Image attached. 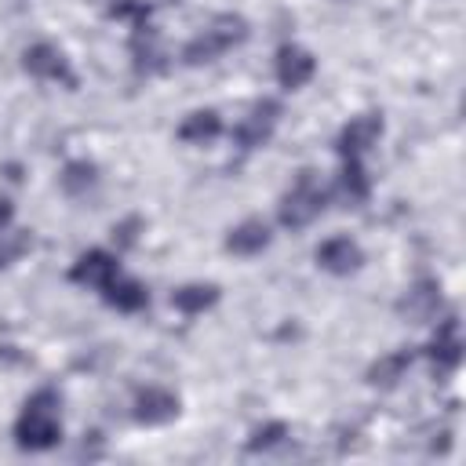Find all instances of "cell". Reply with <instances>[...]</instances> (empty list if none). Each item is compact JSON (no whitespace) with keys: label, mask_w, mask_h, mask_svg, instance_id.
<instances>
[{"label":"cell","mask_w":466,"mask_h":466,"mask_svg":"<svg viewBox=\"0 0 466 466\" xmlns=\"http://www.w3.org/2000/svg\"><path fill=\"white\" fill-rule=\"evenodd\" d=\"M430 357H433V364L444 368V371L459 368V360H462V339H459V324H455V320L441 324L437 339L430 342Z\"/></svg>","instance_id":"ac0fdd59"},{"label":"cell","mask_w":466,"mask_h":466,"mask_svg":"<svg viewBox=\"0 0 466 466\" xmlns=\"http://www.w3.org/2000/svg\"><path fill=\"white\" fill-rule=\"evenodd\" d=\"M382 135V116L379 113H357L342 124L339 138H335V149L342 160H360Z\"/></svg>","instance_id":"5b68a950"},{"label":"cell","mask_w":466,"mask_h":466,"mask_svg":"<svg viewBox=\"0 0 466 466\" xmlns=\"http://www.w3.org/2000/svg\"><path fill=\"white\" fill-rule=\"evenodd\" d=\"M131 415L146 426H160V422H171L178 415V397L167 390V386H142L131 400Z\"/></svg>","instance_id":"9c48e42d"},{"label":"cell","mask_w":466,"mask_h":466,"mask_svg":"<svg viewBox=\"0 0 466 466\" xmlns=\"http://www.w3.org/2000/svg\"><path fill=\"white\" fill-rule=\"evenodd\" d=\"M11 215H15V211H11V200H7V197H0V233L11 226Z\"/></svg>","instance_id":"cb8c5ba5"},{"label":"cell","mask_w":466,"mask_h":466,"mask_svg":"<svg viewBox=\"0 0 466 466\" xmlns=\"http://www.w3.org/2000/svg\"><path fill=\"white\" fill-rule=\"evenodd\" d=\"M284 441H288V426L273 419V422H262V426L251 430L248 448H251V451H269V448H277V444H284Z\"/></svg>","instance_id":"44dd1931"},{"label":"cell","mask_w":466,"mask_h":466,"mask_svg":"<svg viewBox=\"0 0 466 466\" xmlns=\"http://www.w3.org/2000/svg\"><path fill=\"white\" fill-rule=\"evenodd\" d=\"M22 69L29 76H36V80H55V84L76 87V73H73L66 51L55 47V44H47V40H40V44H33V47L22 51Z\"/></svg>","instance_id":"277c9868"},{"label":"cell","mask_w":466,"mask_h":466,"mask_svg":"<svg viewBox=\"0 0 466 466\" xmlns=\"http://www.w3.org/2000/svg\"><path fill=\"white\" fill-rule=\"evenodd\" d=\"M277 120H280V102H273V98L255 102V106L237 120V127H233L237 146H240V149H255V146L269 142V135H273Z\"/></svg>","instance_id":"8992f818"},{"label":"cell","mask_w":466,"mask_h":466,"mask_svg":"<svg viewBox=\"0 0 466 466\" xmlns=\"http://www.w3.org/2000/svg\"><path fill=\"white\" fill-rule=\"evenodd\" d=\"M335 4H353V0H335Z\"/></svg>","instance_id":"d4e9b609"},{"label":"cell","mask_w":466,"mask_h":466,"mask_svg":"<svg viewBox=\"0 0 466 466\" xmlns=\"http://www.w3.org/2000/svg\"><path fill=\"white\" fill-rule=\"evenodd\" d=\"M116 273H120V258H116L113 251H106V248H91V251H84V255L73 262L69 280L80 284V288H95V291H102Z\"/></svg>","instance_id":"52a82bcc"},{"label":"cell","mask_w":466,"mask_h":466,"mask_svg":"<svg viewBox=\"0 0 466 466\" xmlns=\"http://www.w3.org/2000/svg\"><path fill=\"white\" fill-rule=\"evenodd\" d=\"M58 182H62V193H69V197H87V193L98 186V167H95L91 160H69L66 171L58 175Z\"/></svg>","instance_id":"d6986e66"},{"label":"cell","mask_w":466,"mask_h":466,"mask_svg":"<svg viewBox=\"0 0 466 466\" xmlns=\"http://www.w3.org/2000/svg\"><path fill=\"white\" fill-rule=\"evenodd\" d=\"M437 306H441V291H437V284H433V280H419V284L400 299V313H404V317H411L415 324H422V320L437 317Z\"/></svg>","instance_id":"e0dca14e"},{"label":"cell","mask_w":466,"mask_h":466,"mask_svg":"<svg viewBox=\"0 0 466 466\" xmlns=\"http://www.w3.org/2000/svg\"><path fill=\"white\" fill-rule=\"evenodd\" d=\"M408 364H411V353H408V350L386 353V357H379V360L371 364V371H368V382H371V386H397V382L404 379Z\"/></svg>","instance_id":"ffe728a7"},{"label":"cell","mask_w":466,"mask_h":466,"mask_svg":"<svg viewBox=\"0 0 466 466\" xmlns=\"http://www.w3.org/2000/svg\"><path fill=\"white\" fill-rule=\"evenodd\" d=\"M368 193H371V182L364 175V164L360 160H342V171L335 178V197L342 204H353L357 208V204L368 200Z\"/></svg>","instance_id":"2e32d148"},{"label":"cell","mask_w":466,"mask_h":466,"mask_svg":"<svg viewBox=\"0 0 466 466\" xmlns=\"http://www.w3.org/2000/svg\"><path fill=\"white\" fill-rule=\"evenodd\" d=\"M324 200H328V193H324L317 171H299V178L291 182V189L280 197V211H277L280 215V226H288V229L309 226L324 211Z\"/></svg>","instance_id":"3957f363"},{"label":"cell","mask_w":466,"mask_h":466,"mask_svg":"<svg viewBox=\"0 0 466 466\" xmlns=\"http://www.w3.org/2000/svg\"><path fill=\"white\" fill-rule=\"evenodd\" d=\"M138 226H142L138 218H124V222H116V226H113V240H116L120 248H131V244L138 240V233H135Z\"/></svg>","instance_id":"603a6c76"},{"label":"cell","mask_w":466,"mask_h":466,"mask_svg":"<svg viewBox=\"0 0 466 466\" xmlns=\"http://www.w3.org/2000/svg\"><path fill=\"white\" fill-rule=\"evenodd\" d=\"M109 15H113V18H124V22H135V25H146L149 4H146V0H113V4H109Z\"/></svg>","instance_id":"7402d4cb"},{"label":"cell","mask_w":466,"mask_h":466,"mask_svg":"<svg viewBox=\"0 0 466 466\" xmlns=\"http://www.w3.org/2000/svg\"><path fill=\"white\" fill-rule=\"evenodd\" d=\"M164 47H160V36L153 33V25H135V36H131V62L138 73H157L164 69Z\"/></svg>","instance_id":"4fadbf2b"},{"label":"cell","mask_w":466,"mask_h":466,"mask_svg":"<svg viewBox=\"0 0 466 466\" xmlns=\"http://www.w3.org/2000/svg\"><path fill=\"white\" fill-rule=\"evenodd\" d=\"M273 73H277V84H280L284 91H299L302 84L313 80V73H317V58H313L306 47H299V44H284V47L277 51Z\"/></svg>","instance_id":"ba28073f"},{"label":"cell","mask_w":466,"mask_h":466,"mask_svg":"<svg viewBox=\"0 0 466 466\" xmlns=\"http://www.w3.org/2000/svg\"><path fill=\"white\" fill-rule=\"evenodd\" d=\"M102 299H106L113 309H120V313H138V309L149 306V291H146V284L135 280V277H124V273H116V277L102 288Z\"/></svg>","instance_id":"7c38bea8"},{"label":"cell","mask_w":466,"mask_h":466,"mask_svg":"<svg viewBox=\"0 0 466 466\" xmlns=\"http://www.w3.org/2000/svg\"><path fill=\"white\" fill-rule=\"evenodd\" d=\"M248 40V22L240 15H215L186 47H182V58L189 66H200V62H215L218 55H226L229 47L244 44Z\"/></svg>","instance_id":"7a4b0ae2"},{"label":"cell","mask_w":466,"mask_h":466,"mask_svg":"<svg viewBox=\"0 0 466 466\" xmlns=\"http://www.w3.org/2000/svg\"><path fill=\"white\" fill-rule=\"evenodd\" d=\"M218 302V284H204V280H193V284H182L171 291V306L186 317H197L204 309H211Z\"/></svg>","instance_id":"9a60e30c"},{"label":"cell","mask_w":466,"mask_h":466,"mask_svg":"<svg viewBox=\"0 0 466 466\" xmlns=\"http://www.w3.org/2000/svg\"><path fill=\"white\" fill-rule=\"evenodd\" d=\"M222 135V116L215 109H197L178 124V138L186 146H208Z\"/></svg>","instance_id":"5bb4252c"},{"label":"cell","mask_w":466,"mask_h":466,"mask_svg":"<svg viewBox=\"0 0 466 466\" xmlns=\"http://www.w3.org/2000/svg\"><path fill=\"white\" fill-rule=\"evenodd\" d=\"M58 408H62V397L55 390H47V386L36 390L22 404V411L15 419V441H18V448H25V451H47V448H55L62 441V415H58Z\"/></svg>","instance_id":"6da1fadb"},{"label":"cell","mask_w":466,"mask_h":466,"mask_svg":"<svg viewBox=\"0 0 466 466\" xmlns=\"http://www.w3.org/2000/svg\"><path fill=\"white\" fill-rule=\"evenodd\" d=\"M360 262H364V251H360V244H357L353 237H328V240L317 248V266L328 269V273H335V277L357 273Z\"/></svg>","instance_id":"30bf717a"},{"label":"cell","mask_w":466,"mask_h":466,"mask_svg":"<svg viewBox=\"0 0 466 466\" xmlns=\"http://www.w3.org/2000/svg\"><path fill=\"white\" fill-rule=\"evenodd\" d=\"M269 240H273V229H269L266 218H244V222H237L229 229L226 251L240 255V258H251V255H262L269 248Z\"/></svg>","instance_id":"8fae6325"}]
</instances>
